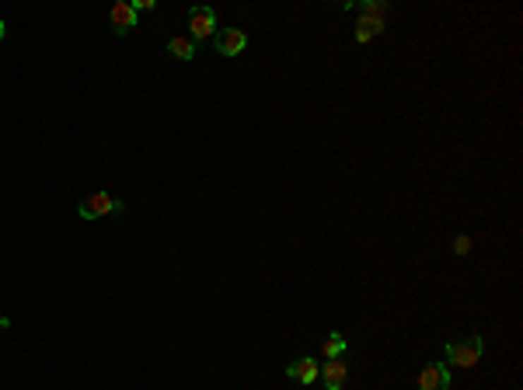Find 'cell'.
Listing matches in <instances>:
<instances>
[{"instance_id": "1", "label": "cell", "mask_w": 523, "mask_h": 390, "mask_svg": "<svg viewBox=\"0 0 523 390\" xmlns=\"http://www.w3.org/2000/svg\"><path fill=\"white\" fill-rule=\"evenodd\" d=\"M481 352H485V338H481V334H467V338H457V341H447V359H450L457 370L478 366Z\"/></svg>"}, {"instance_id": "2", "label": "cell", "mask_w": 523, "mask_h": 390, "mask_svg": "<svg viewBox=\"0 0 523 390\" xmlns=\"http://www.w3.org/2000/svg\"><path fill=\"white\" fill-rule=\"evenodd\" d=\"M122 209H126L122 199H116L112 192H95L77 206V217L80 220H105V217H119Z\"/></svg>"}, {"instance_id": "3", "label": "cell", "mask_w": 523, "mask_h": 390, "mask_svg": "<svg viewBox=\"0 0 523 390\" xmlns=\"http://www.w3.org/2000/svg\"><path fill=\"white\" fill-rule=\"evenodd\" d=\"M188 28H192V42L199 46V42H206V39H213L217 35V14H213V7H192L188 11Z\"/></svg>"}, {"instance_id": "4", "label": "cell", "mask_w": 523, "mask_h": 390, "mask_svg": "<svg viewBox=\"0 0 523 390\" xmlns=\"http://www.w3.org/2000/svg\"><path fill=\"white\" fill-rule=\"evenodd\" d=\"M213 49L220 56H237L248 49V35L241 32V28H217V35H213Z\"/></svg>"}, {"instance_id": "5", "label": "cell", "mask_w": 523, "mask_h": 390, "mask_svg": "<svg viewBox=\"0 0 523 390\" xmlns=\"http://www.w3.org/2000/svg\"><path fill=\"white\" fill-rule=\"evenodd\" d=\"M109 21H112V32H116V35H129V32L140 25V14L133 11V4H129V0H119V4H112Z\"/></svg>"}, {"instance_id": "6", "label": "cell", "mask_w": 523, "mask_h": 390, "mask_svg": "<svg viewBox=\"0 0 523 390\" xmlns=\"http://www.w3.org/2000/svg\"><path fill=\"white\" fill-rule=\"evenodd\" d=\"M318 380L325 384V390H342L349 380V366L342 359H325L318 370Z\"/></svg>"}, {"instance_id": "7", "label": "cell", "mask_w": 523, "mask_h": 390, "mask_svg": "<svg viewBox=\"0 0 523 390\" xmlns=\"http://www.w3.org/2000/svg\"><path fill=\"white\" fill-rule=\"evenodd\" d=\"M419 390H450V370L447 362H433L419 373Z\"/></svg>"}, {"instance_id": "8", "label": "cell", "mask_w": 523, "mask_h": 390, "mask_svg": "<svg viewBox=\"0 0 523 390\" xmlns=\"http://www.w3.org/2000/svg\"><path fill=\"white\" fill-rule=\"evenodd\" d=\"M318 370H321V366H318L314 359H293L290 366H287V377L296 380V384H303V387H311V384L318 380Z\"/></svg>"}, {"instance_id": "9", "label": "cell", "mask_w": 523, "mask_h": 390, "mask_svg": "<svg viewBox=\"0 0 523 390\" xmlns=\"http://www.w3.org/2000/svg\"><path fill=\"white\" fill-rule=\"evenodd\" d=\"M384 32V21L380 18H359V25H356V42H370V39H377Z\"/></svg>"}, {"instance_id": "10", "label": "cell", "mask_w": 523, "mask_h": 390, "mask_svg": "<svg viewBox=\"0 0 523 390\" xmlns=\"http://www.w3.org/2000/svg\"><path fill=\"white\" fill-rule=\"evenodd\" d=\"M168 53H172L174 59H196L199 46H196L188 35H178V39H172V42H168Z\"/></svg>"}, {"instance_id": "11", "label": "cell", "mask_w": 523, "mask_h": 390, "mask_svg": "<svg viewBox=\"0 0 523 390\" xmlns=\"http://www.w3.org/2000/svg\"><path fill=\"white\" fill-rule=\"evenodd\" d=\"M346 348H349L346 338H342L339 331H332L325 341H321V355H325V359H342V355H346Z\"/></svg>"}, {"instance_id": "12", "label": "cell", "mask_w": 523, "mask_h": 390, "mask_svg": "<svg viewBox=\"0 0 523 390\" xmlns=\"http://www.w3.org/2000/svg\"><path fill=\"white\" fill-rule=\"evenodd\" d=\"M454 251H457V255L464 258L467 251H471V237H457V240H454Z\"/></svg>"}, {"instance_id": "13", "label": "cell", "mask_w": 523, "mask_h": 390, "mask_svg": "<svg viewBox=\"0 0 523 390\" xmlns=\"http://www.w3.org/2000/svg\"><path fill=\"white\" fill-rule=\"evenodd\" d=\"M129 4H133V11H136V14H140V11H154V7H157L154 0H129Z\"/></svg>"}, {"instance_id": "14", "label": "cell", "mask_w": 523, "mask_h": 390, "mask_svg": "<svg viewBox=\"0 0 523 390\" xmlns=\"http://www.w3.org/2000/svg\"><path fill=\"white\" fill-rule=\"evenodd\" d=\"M7 328H11V321H7V317H0V331H7Z\"/></svg>"}, {"instance_id": "15", "label": "cell", "mask_w": 523, "mask_h": 390, "mask_svg": "<svg viewBox=\"0 0 523 390\" xmlns=\"http://www.w3.org/2000/svg\"><path fill=\"white\" fill-rule=\"evenodd\" d=\"M4 35H7V25H4V18H0V42H4Z\"/></svg>"}]
</instances>
